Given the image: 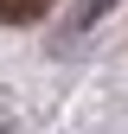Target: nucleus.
Returning <instances> with one entry per match:
<instances>
[{
	"label": "nucleus",
	"instance_id": "1",
	"mask_svg": "<svg viewBox=\"0 0 128 134\" xmlns=\"http://www.w3.org/2000/svg\"><path fill=\"white\" fill-rule=\"evenodd\" d=\"M51 13V0H0V26H32Z\"/></svg>",
	"mask_w": 128,
	"mask_h": 134
}]
</instances>
